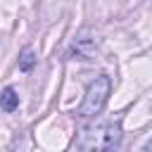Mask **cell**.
<instances>
[{
    "label": "cell",
    "mask_w": 152,
    "mask_h": 152,
    "mask_svg": "<svg viewBox=\"0 0 152 152\" xmlns=\"http://www.w3.org/2000/svg\"><path fill=\"white\" fill-rule=\"evenodd\" d=\"M93 55H95V38H90L88 33H81L74 40V45L69 50V57L71 59H90Z\"/></svg>",
    "instance_id": "obj_3"
},
{
    "label": "cell",
    "mask_w": 152,
    "mask_h": 152,
    "mask_svg": "<svg viewBox=\"0 0 152 152\" xmlns=\"http://www.w3.org/2000/svg\"><path fill=\"white\" fill-rule=\"evenodd\" d=\"M109 93H112V78L109 76H95L88 88H86V95H83V102L78 107V116H95L102 112V107L107 104L109 100Z\"/></svg>",
    "instance_id": "obj_2"
},
{
    "label": "cell",
    "mask_w": 152,
    "mask_h": 152,
    "mask_svg": "<svg viewBox=\"0 0 152 152\" xmlns=\"http://www.w3.org/2000/svg\"><path fill=\"white\" fill-rule=\"evenodd\" d=\"M121 142L119 121H100L95 126H86L76 135V147L81 152H109Z\"/></svg>",
    "instance_id": "obj_1"
},
{
    "label": "cell",
    "mask_w": 152,
    "mask_h": 152,
    "mask_svg": "<svg viewBox=\"0 0 152 152\" xmlns=\"http://www.w3.org/2000/svg\"><path fill=\"white\" fill-rule=\"evenodd\" d=\"M0 107H2L5 112H14V109L19 107V95H17L14 88H5V90L0 93Z\"/></svg>",
    "instance_id": "obj_4"
},
{
    "label": "cell",
    "mask_w": 152,
    "mask_h": 152,
    "mask_svg": "<svg viewBox=\"0 0 152 152\" xmlns=\"http://www.w3.org/2000/svg\"><path fill=\"white\" fill-rule=\"evenodd\" d=\"M152 150V142H145V147H142V152H150Z\"/></svg>",
    "instance_id": "obj_6"
},
{
    "label": "cell",
    "mask_w": 152,
    "mask_h": 152,
    "mask_svg": "<svg viewBox=\"0 0 152 152\" xmlns=\"http://www.w3.org/2000/svg\"><path fill=\"white\" fill-rule=\"evenodd\" d=\"M36 59H38L36 52H33L31 48H24V50H21V57H19V69H21V71H31L33 64H36Z\"/></svg>",
    "instance_id": "obj_5"
}]
</instances>
